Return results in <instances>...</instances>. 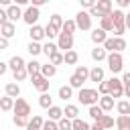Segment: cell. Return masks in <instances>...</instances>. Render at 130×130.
<instances>
[{"label":"cell","instance_id":"1","mask_svg":"<svg viewBox=\"0 0 130 130\" xmlns=\"http://www.w3.org/2000/svg\"><path fill=\"white\" fill-rule=\"evenodd\" d=\"M100 98H102L100 91H98V89H91V87H81L79 93H77V100H79L83 106H87V108L93 106V104H98Z\"/></svg>","mask_w":130,"mask_h":130},{"label":"cell","instance_id":"2","mask_svg":"<svg viewBox=\"0 0 130 130\" xmlns=\"http://www.w3.org/2000/svg\"><path fill=\"white\" fill-rule=\"evenodd\" d=\"M110 16H112V20H114V35H116V37H122V35L126 32V14H124V10H122V8L112 10Z\"/></svg>","mask_w":130,"mask_h":130},{"label":"cell","instance_id":"3","mask_svg":"<svg viewBox=\"0 0 130 130\" xmlns=\"http://www.w3.org/2000/svg\"><path fill=\"white\" fill-rule=\"evenodd\" d=\"M106 63H108V69H110L114 75H116V73H120V71L124 69V57H122V53H118V51L108 53Z\"/></svg>","mask_w":130,"mask_h":130},{"label":"cell","instance_id":"4","mask_svg":"<svg viewBox=\"0 0 130 130\" xmlns=\"http://www.w3.org/2000/svg\"><path fill=\"white\" fill-rule=\"evenodd\" d=\"M39 18H41V10H39V6H28L24 12H22V20L28 24V26H32V24H37L39 22Z\"/></svg>","mask_w":130,"mask_h":130},{"label":"cell","instance_id":"5","mask_svg":"<svg viewBox=\"0 0 130 130\" xmlns=\"http://www.w3.org/2000/svg\"><path fill=\"white\" fill-rule=\"evenodd\" d=\"M75 24H77L79 30H91V16H89V12L79 10L75 14Z\"/></svg>","mask_w":130,"mask_h":130},{"label":"cell","instance_id":"6","mask_svg":"<svg viewBox=\"0 0 130 130\" xmlns=\"http://www.w3.org/2000/svg\"><path fill=\"white\" fill-rule=\"evenodd\" d=\"M30 79H32V87L37 89V91H41V93H45V91H49V85H51V81L43 75V73H37V75H30Z\"/></svg>","mask_w":130,"mask_h":130},{"label":"cell","instance_id":"7","mask_svg":"<svg viewBox=\"0 0 130 130\" xmlns=\"http://www.w3.org/2000/svg\"><path fill=\"white\" fill-rule=\"evenodd\" d=\"M12 112L18 114V116H30V104H28L24 98H16V100H14Z\"/></svg>","mask_w":130,"mask_h":130},{"label":"cell","instance_id":"8","mask_svg":"<svg viewBox=\"0 0 130 130\" xmlns=\"http://www.w3.org/2000/svg\"><path fill=\"white\" fill-rule=\"evenodd\" d=\"M57 47H59V51H69V49H73V35L59 32V37H57Z\"/></svg>","mask_w":130,"mask_h":130},{"label":"cell","instance_id":"9","mask_svg":"<svg viewBox=\"0 0 130 130\" xmlns=\"http://www.w3.org/2000/svg\"><path fill=\"white\" fill-rule=\"evenodd\" d=\"M108 81H110V95H112V98H122V95H124V83H122V79L112 77V79H108Z\"/></svg>","mask_w":130,"mask_h":130},{"label":"cell","instance_id":"10","mask_svg":"<svg viewBox=\"0 0 130 130\" xmlns=\"http://www.w3.org/2000/svg\"><path fill=\"white\" fill-rule=\"evenodd\" d=\"M22 8L18 6V4H10L8 8H6V14H8V20H12V22H16V20H20L22 18Z\"/></svg>","mask_w":130,"mask_h":130},{"label":"cell","instance_id":"11","mask_svg":"<svg viewBox=\"0 0 130 130\" xmlns=\"http://www.w3.org/2000/svg\"><path fill=\"white\" fill-rule=\"evenodd\" d=\"M0 35H2L4 39H12V37L16 35V26H14V22H12V20H6L4 24H0Z\"/></svg>","mask_w":130,"mask_h":130},{"label":"cell","instance_id":"12","mask_svg":"<svg viewBox=\"0 0 130 130\" xmlns=\"http://www.w3.org/2000/svg\"><path fill=\"white\" fill-rule=\"evenodd\" d=\"M28 37H30V41H43L47 35H45V26H41V24H32L30 26V30H28Z\"/></svg>","mask_w":130,"mask_h":130},{"label":"cell","instance_id":"13","mask_svg":"<svg viewBox=\"0 0 130 130\" xmlns=\"http://www.w3.org/2000/svg\"><path fill=\"white\" fill-rule=\"evenodd\" d=\"M89 39H91L93 45H104V41L108 39V35H106L104 28H93V30L89 32Z\"/></svg>","mask_w":130,"mask_h":130},{"label":"cell","instance_id":"14","mask_svg":"<svg viewBox=\"0 0 130 130\" xmlns=\"http://www.w3.org/2000/svg\"><path fill=\"white\" fill-rule=\"evenodd\" d=\"M91 59L95 61V63H100V61H106V57H108V51L104 49V45H95L93 49H91Z\"/></svg>","mask_w":130,"mask_h":130},{"label":"cell","instance_id":"15","mask_svg":"<svg viewBox=\"0 0 130 130\" xmlns=\"http://www.w3.org/2000/svg\"><path fill=\"white\" fill-rule=\"evenodd\" d=\"M104 75H106V71H104V67H100V65H95V67L89 69V81H93V83L104 81Z\"/></svg>","mask_w":130,"mask_h":130},{"label":"cell","instance_id":"16","mask_svg":"<svg viewBox=\"0 0 130 130\" xmlns=\"http://www.w3.org/2000/svg\"><path fill=\"white\" fill-rule=\"evenodd\" d=\"M116 130H130V114H120L116 118Z\"/></svg>","mask_w":130,"mask_h":130},{"label":"cell","instance_id":"17","mask_svg":"<svg viewBox=\"0 0 130 130\" xmlns=\"http://www.w3.org/2000/svg\"><path fill=\"white\" fill-rule=\"evenodd\" d=\"M22 67H26V63H24V59H22L20 55H14V57H10V61H8V69H12V71H18V69H22Z\"/></svg>","mask_w":130,"mask_h":130},{"label":"cell","instance_id":"18","mask_svg":"<svg viewBox=\"0 0 130 130\" xmlns=\"http://www.w3.org/2000/svg\"><path fill=\"white\" fill-rule=\"evenodd\" d=\"M41 73H43L47 79H51V77H55V73H57V65H53L51 61H49V63H41Z\"/></svg>","mask_w":130,"mask_h":130},{"label":"cell","instance_id":"19","mask_svg":"<svg viewBox=\"0 0 130 130\" xmlns=\"http://www.w3.org/2000/svg\"><path fill=\"white\" fill-rule=\"evenodd\" d=\"M98 104H100V108H102L104 112H110V110H114V98H112L110 93H106V95H102Z\"/></svg>","mask_w":130,"mask_h":130},{"label":"cell","instance_id":"20","mask_svg":"<svg viewBox=\"0 0 130 130\" xmlns=\"http://www.w3.org/2000/svg\"><path fill=\"white\" fill-rule=\"evenodd\" d=\"M63 59H65V65H77L79 55H77V51H75V49H69V51H65V53H63Z\"/></svg>","mask_w":130,"mask_h":130},{"label":"cell","instance_id":"21","mask_svg":"<svg viewBox=\"0 0 130 130\" xmlns=\"http://www.w3.org/2000/svg\"><path fill=\"white\" fill-rule=\"evenodd\" d=\"M87 114H89V118L91 120H95V122H100L102 120V116L106 114L102 108H100V104H93V106H89V110H87Z\"/></svg>","mask_w":130,"mask_h":130},{"label":"cell","instance_id":"22","mask_svg":"<svg viewBox=\"0 0 130 130\" xmlns=\"http://www.w3.org/2000/svg\"><path fill=\"white\" fill-rule=\"evenodd\" d=\"M100 28H104L106 32H114V20H112L110 14H106V16L100 18Z\"/></svg>","mask_w":130,"mask_h":130},{"label":"cell","instance_id":"23","mask_svg":"<svg viewBox=\"0 0 130 130\" xmlns=\"http://www.w3.org/2000/svg\"><path fill=\"white\" fill-rule=\"evenodd\" d=\"M4 91H6V95H10V98H18V95H20V85H18L16 81H10V83H6Z\"/></svg>","mask_w":130,"mask_h":130},{"label":"cell","instance_id":"24","mask_svg":"<svg viewBox=\"0 0 130 130\" xmlns=\"http://www.w3.org/2000/svg\"><path fill=\"white\" fill-rule=\"evenodd\" d=\"M63 114H65V118L75 120V118H79V108H77L75 104H67V106H65V110H63Z\"/></svg>","mask_w":130,"mask_h":130},{"label":"cell","instance_id":"25","mask_svg":"<svg viewBox=\"0 0 130 130\" xmlns=\"http://www.w3.org/2000/svg\"><path fill=\"white\" fill-rule=\"evenodd\" d=\"M12 108H14V98H10V95L0 98V110L2 112H10Z\"/></svg>","mask_w":130,"mask_h":130},{"label":"cell","instance_id":"26","mask_svg":"<svg viewBox=\"0 0 130 130\" xmlns=\"http://www.w3.org/2000/svg\"><path fill=\"white\" fill-rule=\"evenodd\" d=\"M26 51H28L32 57H37V55H41V53H43V45H41L39 41H30V43H28V47H26Z\"/></svg>","mask_w":130,"mask_h":130},{"label":"cell","instance_id":"27","mask_svg":"<svg viewBox=\"0 0 130 130\" xmlns=\"http://www.w3.org/2000/svg\"><path fill=\"white\" fill-rule=\"evenodd\" d=\"M39 106H41L43 110H49V108L53 106V98H51L47 91H45V93H41V95H39Z\"/></svg>","mask_w":130,"mask_h":130},{"label":"cell","instance_id":"28","mask_svg":"<svg viewBox=\"0 0 130 130\" xmlns=\"http://www.w3.org/2000/svg\"><path fill=\"white\" fill-rule=\"evenodd\" d=\"M65 114H63V108H59V106H51L49 108V120H61Z\"/></svg>","mask_w":130,"mask_h":130},{"label":"cell","instance_id":"29","mask_svg":"<svg viewBox=\"0 0 130 130\" xmlns=\"http://www.w3.org/2000/svg\"><path fill=\"white\" fill-rule=\"evenodd\" d=\"M95 6L104 12V14H110L112 10H114V4H112V0H98L95 2Z\"/></svg>","mask_w":130,"mask_h":130},{"label":"cell","instance_id":"30","mask_svg":"<svg viewBox=\"0 0 130 130\" xmlns=\"http://www.w3.org/2000/svg\"><path fill=\"white\" fill-rule=\"evenodd\" d=\"M77 77H81L83 81H89V69L85 65H75V71H73Z\"/></svg>","mask_w":130,"mask_h":130},{"label":"cell","instance_id":"31","mask_svg":"<svg viewBox=\"0 0 130 130\" xmlns=\"http://www.w3.org/2000/svg\"><path fill=\"white\" fill-rule=\"evenodd\" d=\"M59 98L61 100H71L73 98V87L67 83V85H61L59 87Z\"/></svg>","mask_w":130,"mask_h":130},{"label":"cell","instance_id":"32","mask_svg":"<svg viewBox=\"0 0 130 130\" xmlns=\"http://www.w3.org/2000/svg\"><path fill=\"white\" fill-rule=\"evenodd\" d=\"M77 30V24H75V18L73 20H65L63 26H61V32H67V35H73Z\"/></svg>","mask_w":130,"mask_h":130},{"label":"cell","instance_id":"33","mask_svg":"<svg viewBox=\"0 0 130 130\" xmlns=\"http://www.w3.org/2000/svg\"><path fill=\"white\" fill-rule=\"evenodd\" d=\"M26 71H28V75H37V73H41V63L35 61V59H30V61L26 63Z\"/></svg>","mask_w":130,"mask_h":130},{"label":"cell","instance_id":"34","mask_svg":"<svg viewBox=\"0 0 130 130\" xmlns=\"http://www.w3.org/2000/svg\"><path fill=\"white\" fill-rule=\"evenodd\" d=\"M12 124L18 126V128H26V126H28V116H18V114H14V116H12Z\"/></svg>","mask_w":130,"mask_h":130},{"label":"cell","instance_id":"35","mask_svg":"<svg viewBox=\"0 0 130 130\" xmlns=\"http://www.w3.org/2000/svg\"><path fill=\"white\" fill-rule=\"evenodd\" d=\"M100 124H102V128H104V130H110V128H114V124H116V122H114V118H112V116L104 114V116H102V120H100Z\"/></svg>","mask_w":130,"mask_h":130},{"label":"cell","instance_id":"36","mask_svg":"<svg viewBox=\"0 0 130 130\" xmlns=\"http://www.w3.org/2000/svg\"><path fill=\"white\" fill-rule=\"evenodd\" d=\"M116 110H118V114H130V102L128 100H120L116 104Z\"/></svg>","mask_w":130,"mask_h":130},{"label":"cell","instance_id":"37","mask_svg":"<svg viewBox=\"0 0 130 130\" xmlns=\"http://www.w3.org/2000/svg\"><path fill=\"white\" fill-rule=\"evenodd\" d=\"M73 122V130H91V126L85 122V120H81V118H75V120H71Z\"/></svg>","mask_w":130,"mask_h":130},{"label":"cell","instance_id":"38","mask_svg":"<svg viewBox=\"0 0 130 130\" xmlns=\"http://www.w3.org/2000/svg\"><path fill=\"white\" fill-rule=\"evenodd\" d=\"M63 22H65V20H63V18H61V14H57V12H55V14H51V18H49V24H53V26H55V28H59V30H61Z\"/></svg>","mask_w":130,"mask_h":130},{"label":"cell","instance_id":"39","mask_svg":"<svg viewBox=\"0 0 130 130\" xmlns=\"http://www.w3.org/2000/svg\"><path fill=\"white\" fill-rule=\"evenodd\" d=\"M59 32H61V30H59V28H55L53 24H47V26H45V35H47V39H49V41H51V39H57V37H59Z\"/></svg>","mask_w":130,"mask_h":130},{"label":"cell","instance_id":"40","mask_svg":"<svg viewBox=\"0 0 130 130\" xmlns=\"http://www.w3.org/2000/svg\"><path fill=\"white\" fill-rule=\"evenodd\" d=\"M55 51H59L57 43H51V41H49V43H45V45H43V53H45L47 57H51V55H53Z\"/></svg>","mask_w":130,"mask_h":130},{"label":"cell","instance_id":"41","mask_svg":"<svg viewBox=\"0 0 130 130\" xmlns=\"http://www.w3.org/2000/svg\"><path fill=\"white\" fill-rule=\"evenodd\" d=\"M83 83H85V81H83L81 77H77L75 73H73V75L69 77V85H71L73 89H81V87H83Z\"/></svg>","mask_w":130,"mask_h":130},{"label":"cell","instance_id":"42","mask_svg":"<svg viewBox=\"0 0 130 130\" xmlns=\"http://www.w3.org/2000/svg\"><path fill=\"white\" fill-rule=\"evenodd\" d=\"M49 61H51L53 65H63V63H65V59H63V53H61V51H55V53L49 57Z\"/></svg>","mask_w":130,"mask_h":130},{"label":"cell","instance_id":"43","mask_svg":"<svg viewBox=\"0 0 130 130\" xmlns=\"http://www.w3.org/2000/svg\"><path fill=\"white\" fill-rule=\"evenodd\" d=\"M43 124H45V120H43L41 116H37V114L28 120V126H32V128H37V130H41V128H43Z\"/></svg>","mask_w":130,"mask_h":130},{"label":"cell","instance_id":"44","mask_svg":"<svg viewBox=\"0 0 130 130\" xmlns=\"http://www.w3.org/2000/svg\"><path fill=\"white\" fill-rule=\"evenodd\" d=\"M57 124H59V130H73V122L69 120V118H61V120H57Z\"/></svg>","mask_w":130,"mask_h":130},{"label":"cell","instance_id":"45","mask_svg":"<svg viewBox=\"0 0 130 130\" xmlns=\"http://www.w3.org/2000/svg\"><path fill=\"white\" fill-rule=\"evenodd\" d=\"M124 49H126V41H124L122 37H114V51L122 53Z\"/></svg>","mask_w":130,"mask_h":130},{"label":"cell","instance_id":"46","mask_svg":"<svg viewBox=\"0 0 130 130\" xmlns=\"http://www.w3.org/2000/svg\"><path fill=\"white\" fill-rule=\"evenodd\" d=\"M12 73H14V81H24V79L28 77L26 67H22V69H18V71H12Z\"/></svg>","mask_w":130,"mask_h":130},{"label":"cell","instance_id":"47","mask_svg":"<svg viewBox=\"0 0 130 130\" xmlns=\"http://www.w3.org/2000/svg\"><path fill=\"white\" fill-rule=\"evenodd\" d=\"M98 91H100V95H106V93H110V81H108V79L100 81V83H98Z\"/></svg>","mask_w":130,"mask_h":130},{"label":"cell","instance_id":"48","mask_svg":"<svg viewBox=\"0 0 130 130\" xmlns=\"http://www.w3.org/2000/svg\"><path fill=\"white\" fill-rule=\"evenodd\" d=\"M41 130H59V124L55 120H45V124H43Z\"/></svg>","mask_w":130,"mask_h":130},{"label":"cell","instance_id":"49","mask_svg":"<svg viewBox=\"0 0 130 130\" xmlns=\"http://www.w3.org/2000/svg\"><path fill=\"white\" fill-rule=\"evenodd\" d=\"M87 12H89V16H91V18H93V16H98V18H102V16H106V14H104V12H102V10L98 8V6H91V8L87 10Z\"/></svg>","mask_w":130,"mask_h":130},{"label":"cell","instance_id":"50","mask_svg":"<svg viewBox=\"0 0 130 130\" xmlns=\"http://www.w3.org/2000/svg\"><path fill=\"white\" fill-rule=\"evenodd\" d=\"M95 2H98V0H79L81 8H87V10H89L91 6H95Z\"/></svg>","mask_w":130,"mask_h":130},{"label":"cell","instance_id":"51","mask_svg":"<svg viewBox=\"0 0 130 130\" xmlns=\"http://www.w3.org/2000/svg\"><path fill=\"white\" fill-rule=\"evenodd\" d=\"M6 20H8V14H6V8H2V6H0V24H4Z\"/></svg>","mask_w":130,"mask_h":130},{"label":"cell","instance_id":"52","mask_svg":"<svg viewBox=\"0 0 130 130\" xmlns=\"http://www.w3.org/2000/svg\"><path fill=\"white\" fill-rule=\"evenodd\" d=\"M4 49H8V39H4L0 35V51H4Z\"/></svg>","mask_w":130,"mask_h":130},{"label":"cell","instance_id":"53","mask_svg":"<svg viewBox=\"0 0 130 130\" xmlns=\"http://www.w3.org/2000/svg\"><path fill=\"white\" fill-rule=\"evenodd\" d=\"M122 83H124V85H130V71H126V73L122 75Z\"/></svg>","mask_w":130,"mask_h":130},{"label":"cell","instance_id":"54","mask_svg":"<svg viewBox=\"0 0 130 130\" xmlns=\"http://www.w3.org/2000/svg\"><path fill=\"white\" fill-rule=\"evenodd\" d=\"M8 71V63H4V61H0V75H4Z\"/></svg>","mask_w":130,"mask_h":130},{"label":"cell","instance_id":"55","mask_svg":"<svg viewBox=\"0 0 130 130\" xmlns=\"http://www.w3.org/2000/svg\"><path fill=\"white\" fill-rule=\"evenodd\" d=\"M47 2H49V0H30V4H32V6H39V8H41L43 4H47Z\"/></svg>","mask_w":130,"mask_h":130},{"label":"cell","instance_id":"56","mask_svg":"<svg viewBox=\"0 0 130 130\" xmlns=\"http://www.w3.org/2000/svg\"><path fill=\"white\" fill-rule=\"evenodd\" d=\"M116 4L120 8H126V6H130V0H116Z\"/></svg>","mask_w":130,"mask_h":130},{"label":"cell","instance_id":"57","mask_svg":"<svg viewBox=\"0 0 130 130\" xmlns=\"http://www.w3.org/2000/svg\"><path fill=\"white\" fill-rule=\"evenodd\" d=\"M30 0H12V4H18V6H24V4H28Z\"/></svg>","mask_w":130,"mask_h":130},{"label":"cell","instance_id":"58","mask_svg":"<svg viewBox=\"0 0 130 130\" xmlns=\"http://www.w3.org/2000/svg\"><path fill=\"white\" fill-rule=\"evenodd\" d=\"M10 4H12V0H0V6H6V8H8Z\"/></svg>","mask_w":130,"mask_h":130},{"label":"cell","instance_id":"59","mask_svg":"<svg viewBox=\"0 0 130 130\" xmlns=\"http://www.w3.org/2000/svg\"><path fill=\"white\" fill-rule=\"evenodd\" d=\"M91 130H104V128H102V124H100V122H93V126H91Z\"/></svg>","mask_w":130,"mask_h":130},{"label":"cell","instance_id":"60","mask_svg":"<svg viewBox=\"0 0 130 130\" xmlns=\"http://www.w3.org/2000/svg\"><path fill=\"white\" fill-rule=\"evenodd\" d=\"M124 95L130 98V85H124Z\"/></svg>","mask_w":130,"mask_h":130},{"label":"cell","instance_id":"61","mask_svg":"<svg viewBox=\"0 0 130 130\" xmlns=\"http://www.w3.org/2000/svg\"><path fill=\"white\" fill-rule=\"evenodd\" d=\"M126 28H130V14H126Z\"/></svg>","mask_w":130,"mask_h":130},{"label":"cell","instance_id":"62","mask_svg":"<svg viewBox=\"0 0 130 130\" xmlns=\"http://www.w3.org/2000/svg\"><path fill=\"white\" fill-rule=\"evenodd\" d=\"M26 130H37V128H32V126H26Z\"/></svg>","mask_w":130,"mask_h":130},{"label":"cell","instance_id":"63","mask_svg":"<svg viewBox=\"0 0 130 130\" xmlns=\"http://www.w3.org/2000/svg\"><path fill=\"white\" fill-rule=\"evenodd\" d=\"M110 130H114V128H110Z\"/></svg>","mask_w":130,"mask_h":130},{"label":"cell","instance_id":"64","mask_svg":"<svg viewBox=\"0 0 130 130\" xmlns=\"http://www.w3.org/2000/svg\"><path fill=\"white\" fill-rule=\"evenodd\" d=\"M0 112H2V110H0Z\"/></svg>","mask_w":130,"mask_h":130}]
</instances>
